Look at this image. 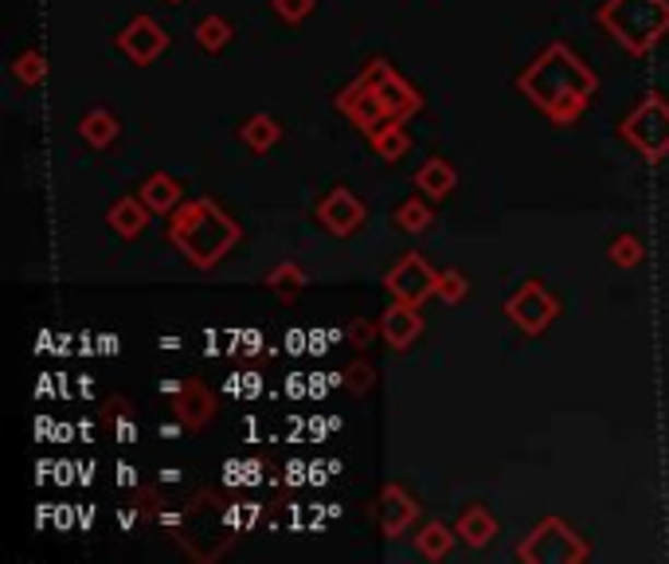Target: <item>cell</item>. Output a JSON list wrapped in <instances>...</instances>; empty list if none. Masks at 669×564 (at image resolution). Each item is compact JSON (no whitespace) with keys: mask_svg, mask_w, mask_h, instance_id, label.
Masks as SVG:
<instances>
[{"mask_svg":"<svg viewBox=\"0 0 669 564\" xmlns=\"http://www.w3.org/2000/svg\"><path fill=\"white\" fill-rule=\"evenodd\" d=\"M517 86L529 94L540 110H549L556 122H576L595 94V75L579 63L564 44H552L537 63L517 79Z\"/></svg>","mask_w":669,"mask_h":564,"instance_id":"cell-1","label":"cell"},{"mask_svg":"<svg viewBox=\"0 0 669 564\" xmlns=\"http://www.w3.org/2000/svg\"><path fill=\"white\" fill-rule=\"evenodd\" d=\"M168 235L185 251V259H192L196 267H212L215 259H223L235 247L239 224H232V216L220 212L212 200H188L173 216V232Z\"/></svg>","mask_w":669,"mask_h":564,"instance_id":"cell-2","label":"cell"},{"mask_svg":"<svg viewBox=\"0 0 669 564\" xmlns=\"http://www.w3.org/2000/svg\"><path fill=\"white\" fill-rule=\"evenodd\" d=\"M599 20L626 51L642 56L669 32V0H611Z\"/></svg>","mask_w":669,"mask_h":564,"instance_id":"cell-3","label":"cell"},{"mask_svg":"<svg viewBox=\"0 0 669 564\" xmlns=\"http://www.w3.org/2000/svg\"><path fill=\"white\" fill-rule=\"evenodd\" d=\"M623 138L631 141L634 150L646 161H658L669 153V103L661 94H650L638 110L623 122Z\"/></svg>","mask_w":669,"mask_h":564,"instance_id":"cell-4","label":"cell"},{"mask_svg":"<svg viewBox=\"0 0 669 564\" xmlns=\"http://www.w3.org/2000/svg\"><path fill=\"white\" fill-rule=\"evenodd\" d=\"M384 286L391 291V298L408 302V306H419V302H427L431 294H438V271H431V267L423 263V255L411 251L384 274Z\"/></svg>","mask_w":669,"mask_h":564,"instance_id":"cell-5","label":"cell"},{"mask_svg":"<svg viewBox=\"0 0 669 564\" xmlns=\"http://www.w3.org/2000/svg\"><path fill=\"white\" fill-rule=\"evenodd\" d=\"M505 310H509V318L517 321L520 333H532V338H537V333H544V329L552 326L560 306H556V298L544 291V282H525V286L509 298Z\"/></svg>","mask_w":669,"mask_h":564,"instance_id":"cell-6","label":"cell"},{"mask_svg":"<svg viewBox=\"0 0 669 564\" xmlns=\"http://www.w3.org/2000/svg\"><path fill=\"white\" fill-rule=\"evenodd\" d=\"M364 79H368L372 91H376V103H380L384 118H403V114H415L419 110V94L411 91L403 79L391 75L388 63H368Z\"/></svg>","mask_w":669,"mask_h":564,"instance_id":"cell-7","label":"cell"},{"mask_svg":"<svg viewBox=\"0 0 669 564\" xmlns=\"http://www.w3.org/2000/svg\"><path fill=\"white\" fill-rule=\"evenodd\" d=\"M118 47L126 51V56L133 59V63H153V59L161 56L168 47V36H165V28H161L157 20H149V16H138L130 24V28L121 32L118 36Z\"/></svg>","mask_w":669,"mask_h":564,"instance_id":"cell-8","label":"cell"},{"mask_svg":"<svg viewBox=\"0 0 669 564\" xmlns=\"http://www.w3.org/2000/svg\"><path fill=\"white\" fill-rule=\"evenodd\" d=\"M317 220H321L333 235H349V232H356V224L364 220V204L349 192V188H333V192L321 200V208H317Z\"/></svg>","mask_w":669,"mask_h":564,"instance_id":"cell-9","label":"cell"},{"mask_svg":"<svg viewBox=\"0 0 669 564\" xmlns=\"http://www.w3.org/2000/svg\"><path fill=\"white\" fill-rule=\"evenodd\" d=\"M173 412H177V420L185 423L188 432H200L208 420H212V412H215V400H212V392H208L200 380H185V385L177 388V396H173Z\"/></svg>","mask_w":669,"mask_h":564,"instance_id":"cell-10","label":"cell"},{"mask_svg":"<svg viewBox=\"0 0 669 564\" xmlns=\"http://www.w3.org/2000/svg\"><path fill=\"white\" fill-rule=\"evenodd\" d=\"M419 329H423V321H419L415 306H408V302H400V298L391 302L380 318V333L388 338L391 349H408L411 341L419 338Z\"/></svg>","mask_w":669,"mask_h":564,"instance_id":"cell-11","label":"cell"},{"mask_svg":"<svg viewBox=\"0 0 669 564\" xmlns=\"http://www.w3.org/2000/svg\"><path fill=\"white\" fill-rule=\"evenodd\" d=\"M415 521V502L403 494L400 486H388L384 490V498H380V526L388 537H400L403 529Z\"/></svg>","mask_w":669,"mask_h":564,"instance_id":"cell-12","label":"cell"},{"mask_svg":"<svg viewBox=\"0 0 669 564\" xmlns=\"http://www.w3.org/2000/svg\"><path fill=\"white\" fill-rule=\"evenodd\" d=\"M180 185L168 173H153V177L141 185V200H145L149 212H157V216H165V212H173V208L180 204Z\"/></svg>","mask_w":669,"mask_h":564,"instance_id":"cell-13","label":"cell"},{"mask_svg":"<svg viewBox=\"0 0 669 564\" xmlns=\"http://www.w3.org/2000/svg\"><path fill=\"white\" fill-rule=\"evenodd\" d=\"M497 533V521H493V514L485 506H470L462 509V517H458V537H462L470 549H482L490 545V537Z\"/></svg>","mask_w":669,"mask_h":564,"instance_id":"cell-14","label":"cell"},{"mask_svg":"<svg viewBox=\"0 0 669 564\" xmlns=\"http://www.w3.org/2000/svg\"><path fill=\"white\" fill-rule=\"evenodd\" d=\"M415 185H419V192H427V197L443 200L446 192H450V188L458 185V173L450 169V161H443V157H431L427 165L419 169Z\"/></svg>","mask_w":669,"mask_h":564,"instance_id":"cell-15","label":"cell"},{"mask_svg":"<svg viewBox=\"0 0 669 564\" xmlns=\"http://www.w3.org/2000/svg\"><path fill=\"white\" fill-rule=\"evenodd\" d=\"M110 227L118 235H126V239H133V235L145 232L149 216H145V200H118V204L110 208Z\"/></svg>","mask_w":669,"mask_h":564,"instance_id":"cell-16","label":"cell"},{"mask_svg":"<svg viewBox=\"0 0 669 564\" xmlns=\"http://www.w3.org/2000/svg\"><path fill=\"white\" fill-rule=\"evenodd\" d=\"M79 133H83V141H91L94 150H103V145H110L114 138H118V118L106 110H94L83 118V126H79Z\"/></svg>","mask_w":669,"mask_h":564,"instance_id":"cell-17","label":"cell"},{"mask_svg":"<svg viewBox=\"0 0 669 564\" xmlns=\"http://www.w3.org/2000/svg\"><path fill=\"white\" fill-rule=\"evenodd\" d=\"M372 150L380 153L384 161H400L411 150V138L403 126H384V130L372 133Z\"/></svg>","mask_w":669,"mask_h":564,"instance_id":"cell-18","label":"cell"},{"mask_svg":"<svg viewBox=\"0 0 669 564\" xmlns=\"http://www.w3.org/2000/svg\"><path fill=\"white\" fill-rule=\"evenodd\" d=\"M279 122H274V118H267V114H255L251 122H243V130H239V138L247 141V145H251V150H270V145H274V141H279Z\"/></svg>","mask_w":669,"mask_h":564,"instance_id":"cell-19","label":"cell"},{"mask_svg":"<svg viewBox=\"0 0 669 564\" xmlns=\"http://www.w3.org/2000/svg\"><path fill=\"white\" fill-rule=\"evenodd\" d=\"M267 286L274 294H279V298H297V294H302V286H306V274L297 271L294 263H282V267H274V271L267 274Z\"/></svg>","mask_w":669,"mask_h":564,"instance_id":"cell-20","label":"cell"},{"mask_svg":"<svg viewBox=\"0 0 669 564\" xmlns=\"http://www.w3.org/2000/svg\"><path fill=\"white\" fill-rule=\"evenodd\" d=\"M450 545H455V533H450L446 526H438V521H431V526L419 533V553L431 556V561L450 553Z\"/></svg>","mask_w":669,"mask_h":564,"instance_id":"cell-21","label":"cell"},{"mask_svg":"<svg viewBox=\"0 0 669 564\" xmlns=\"http://www.w3.org/2000/svg\"><path fill=\"white\" fill-rule=\"evenodd\" d=\"M196 39H200L204 51H220V47H227V39H232V24L220 16H208L196 24Z\"/></svg>","mask_w":669,"mask_h":564,"instance_id":"cell-22","label":"cell"},{"mask_svg":"<svg viewBox=\"0 0 669 564\" xmlns=\"http://www.w3.org/2000/svg\"><path fill=\"white\" fill-rule=\"evenodd\" d=\"M396 224H400L403 232H423V227L431 224V208H423L419 200H408V204H400V212H396Z\"/></svg>","mask_w":669,"mask_h":564,"instance_id":"cell-23","label":"cell"},{"mask_svg":"<svg viewBox=\"0 0 669 564\" xmlns=\"http://www.w3.org/2000/svg\"><path fill=\"white\" fill-rule=\"evenodd\" d=\"M642 259V244H638V235H619L611 247V263L614 267H634Z\"/></svg>","mask_w":669,"mask_h":564,"instance_id":"cell-24","label":"cell"},{"mask_svg":"<svg viewBox=\"0 0 669 564\" xmlns=\"http://www.w3.org/2000/svg\"><path fill=\"white\" fill-rule=\"evenodd\" d=\"M466 291H470V286H466V279L458 271L438 274V298H443V302H462Z\"/></svg>","mask_w":669,"mask_h":564,"instance_id":"cell-25","label":"cell"},{"mask_svg":"<svg viewBox=\"0 0 669 564\" xmlns=\"http://www.w3.org/2000/svg\"><path fill=\"white\" fill-rule=\"evenodd\" d=\"M16 79L20 83H39V79H44V56H39V51L20 56L16 59Z\"/></svg>","mask_w":669,"mask_h":564,"instance_id":"cell-26","label":"cell"},{"mask_svg":"<svg viewBox=\"0 0 669 564\" xmlns=\"http://www.w3.org/2000/svg\"><path fill=\"white\" fill-rule=\"evenodd\" d=\"M274 12H279L282 20H306L309 12H314V0H274Z\"/></svg>","mask_w":669,"mask_h":564,"instance_id":"cell-27","label":"cell"},{"mask_svg":"<svg viewBox=\"0 0 669 564\" xmlns=\"http://www.w3.org/2000/svg\"><path fill=\"white\" fill-rule=\"evenodd\" d=\"M372 376H376V373H372V368L364 365V361H356V365L349 368V373H344V385L353 388V392H364V388L372 385Z\"/></svg>","mask_w":669,"mask_h":564,"instance_id":"cell-28","label":"cell"},{"mask_svg":"<svg viewBox=\"0 0 669 564\" xmlns=\"http://www.w3.org/2000/svg\"><path fill=\"white\" fill-rule=\"evenodd\" d=\"M353 338H356V345H364L368 338H376V326H372V321H361V326L353 329Z\"/></svg>","mask_w":669,"mask_h":564,"instance_id":"cell-29","label":"cell"}]
</instances>
